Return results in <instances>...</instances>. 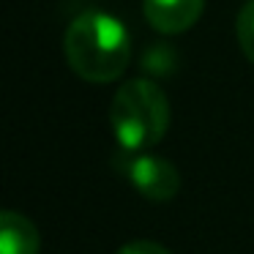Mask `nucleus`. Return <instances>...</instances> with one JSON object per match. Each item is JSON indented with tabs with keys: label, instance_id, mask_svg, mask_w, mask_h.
Listing matches in <instances>:
<instances>
[{
	"label": "nucleus",
	"instance_id": "obj_4",
	"mask_svg": "<svg viewBox=\"0 0 254 254\" xmlns=\"http://www.w3.org/2000/svg\"><path fill=\"white\" fill-rule=\"evenodd\" d=\"M205 0H142L145 19L164 36L183 33L199 19Z\"/></svg>",
	"mask_w": 254,
	"mask_h": 254
},
{
	"label": "nucleus",
	"instance_id": "obj_2",
	"mask_svg": "<svg viewBox=\"0 0 254 254\" xmlns=\"http://www.w3.org/2000/svg\"><path fill=\"white\" fill-rule=\"evenodd\" d=\"M110 126L126 153H145L161 142L170 126V101L150 79H131L118 88L110 107Z\"/></svg>",
	"mask_w": 254,
	"mask_h": 254
},
{
	"label": "nucleus",
	"instance_id": "obj_3",
	"mask_svg": "<svg viewBox=\"0 0 254 254\" xmlns=\"http://www.w3.org/2000/svg\"><path fill=\"white\" fill-rule=\"evenodd\" d=\"M126 175L131 186L137 189L142 197L153 199V202H167L178 194L181 189V175L178 170L161 156L150 153H131L126 161Z\"/></svg>",
	"mask_w": 254,
	"mask_h": 254
},
{
	"label": "nucleus",
	"instance_id": "obj_6",
	"mask_svg": "<svg viewBox=\"0 0 254 254\" xmlns=\"http://www.w3.org/2000/svg\"><path fill=\"white\" fill-rule=\"evenodd\" d=\"M238 44L243 55L254 63V0H249L238 14Z\"/></svg>",
	"mask_w": 254,
	"mask_h": 254
},
{
	"label": "nucleus",
	"instance_id": "obj_5",
	"mask_svg": "<svg viewBox=\"0 0 254 254\" xmlns=\"http://www.w3.org/2000/svg\"><path fill=\"white\" fill-rule=\"evenodd\" d=\"M39 246L41 238L33 221L14 210L0 213V254H39Z\"/></svg>",
	"mask_w": 254,
	"mask_h": 254
},
{
	"label": "nucleus",
	"instance_id": "obj_8",
	"mask_svg": "<svg viewBox=\"0 0 254 254\" xmlns=\"http://www.w3.org/2000/svg\"><path fill=\"white\" fill-rule=\"evenodd\" d=\"M115 254H170V252L153 241H131L126 246H121Z\"/></svg>",
	"mask_w": 254,
	"mask_h": 254
},
{
	"label": "nucleus",
	"instance_id": "obj_7",
	"mask_svg": "<svg viewBox=\"0 0 254 254\" xmlns=\"http://www.w3.org/2000/svg\"><path fill=\"white\" fill-rule=\"evenodd\" d=\"M172 63H175L172 52H170V50H164V47H156V50H150L148 55H145L142 68H145V71H156V74H161V71H167L164 66H172Z\"/></svg>",
	"mask_w": 254,
	"mask_h": 254
},
{
	"label": "nucleus",
	"instance_id": "obj_1",
	"mask_svg": "<svg viewBox=\"0 0 254 254\" xmlns=\"http://www.w3.org/2000/svg\"><path fill=\"white\" fill-rule=\"evenodd\" d=\"M63 52L77 77L88 82H112L131 61V39L112 14L85 11L68 25Z\"/></svg>",
	"mask_w": 254,
	"mask_h": 254
}]
</instances>
